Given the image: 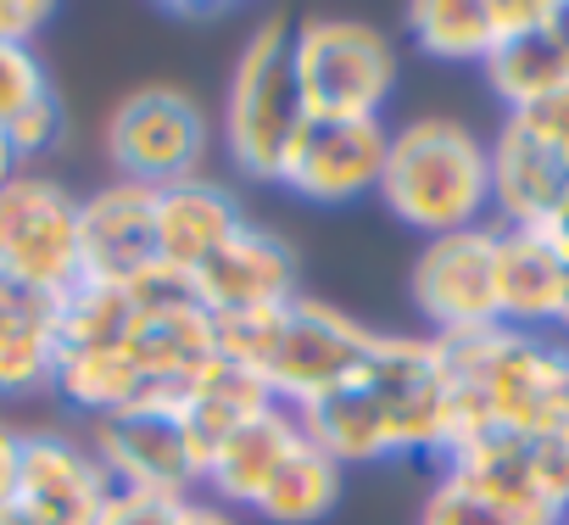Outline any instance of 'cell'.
<instances>
[{
  "label": "cell",
  "mask_w": 569,
  "mask_h": 525,
  "mask_svg": "<svg viewBox=\"0 0 569 525\" xmlns=\"http://www.w3.org/2000/svg\"><path fill=\"white\" fill-rule=\"evenodd\" d=\"M380 201L425 240L491 224V151L463 118H408L391 129Z\"/></svg>",
  "instance_id": "4"
},
{
  "label": "cell",
  "mask_w": 569,
  "mask_h": 525,
  "mask_svg": "<svg viewBox=\"0 0 569 525\" xmlns=\"http://www.w3.org/2000/svg\"><path fill=\"white\" fill-rule=\"evenodd\" d=\"M23 436H29V430H18V425L0 419V508H7V497H12V486H18V469H23Z\"/></svg>",
  "instance_id": "30"
},
{
  "label": "cell",
  "mask_w": 569,
  "mask_h": 525,
  "mask_svg": "<svg viewBox=\"0 0 569 525\" xmlns=\"http://www.w3.org/2000/svg\"><path fill=\"white\" fill-rule=\"evenodd\" d=\"M297 442H302V419H297V408H262L251 425H240L229 442H218L212 453H207V469H201V492L207 497H218L223 508H257L262 503V492H268V481L279 475V464L297 453Z\"/></svg>",
  "instance_id": "18"
},
{
  "label": "cell",
  "mask_w": 569,
  "mask_h": 525,
  "mask_svg": "<svg viewBox=\"0 0 569 525\" xmlns=\"http://www.w3.org/2000/svg\"><path fill=\"white\" fill-rule=\"evenodd\" d=\"M291 62L308 118H380L397 96V46L363 18L291 23Z\"/></svg>",
  "instance_id": "6"
},
{
  "label": "cell",
  "mask_w": 569,
  "mask_h": 525,
  "mask_svg": "<svg viewBox=\"0 0 569 525\" xmlns=\"http://www.w3.org/2000/svg\"><path fill=\"white\" fill-rule=\"evenodd\" d=\"M212 151V118L207 107L179 85H134L112 118H107V157L118 179L168 190L179 179H196Z\"/></svg>",
  "instance_id": "8"
},
{
  "label": "cell",
  "mask_w": 569,
  "mask_h": 525,
  "mask_svg": "<svg viewBox=\"0 0 569 525\" xmlns=\"http://www.w3.org/2000/svg\"><path fill=\"white\" fill-rule=\"evenodd\" d=\"M558 525H569V519H558Z\"/></svg>",
  "instance_id": "33"
},
{
  "label": "cell",
  "mask_w": 569,
  "mask_h": 525,
  "mask_svg": "<svg viewBox=\"0 0 569 525\" xmlns=\"http://www.w3.org/2000/svg\"><path fill=\"white\" fill-rule=\"evenodd\" d=\"M262 408H273L268 386H262L257 375H246L240 364H223V358H212V364L173 397V414H179V425L190 430V442L201 447V458H207L218 442H229L240 425H251Z\"/></svg>",
  "instance_id": "22"
},
{
  "label": "cell",
  "mask_w": 569,
  "mask_h": 525,
  "mask_svg": "<svg viewBox=\"0 0 569 525\" xmlns=\"http://www.w3.org/2000/svg\"><path fill=\"white\" fill-rule=\"evenodd\" d=\"M112 497L107 469L96 464L90 442L62 430L23 436V469L0 508V525H96Z\"/></svg>",
  "instance_id": "13"
},
{
  "label": "cell",
  "mask_w": 569,
  "mask_h": 525,
  "mask_svg": "<svg viewBox=\"0 0 569 525\" xmlns=\"http://www.w3.org/2000/svg\"><path fill=\"white\" fill-rule=\"evenodd\" d=\"M308 129V101L291 62V23H257L223 85V151L251 185H279Z\"/></svg>",
  "instance_id": "5"
},
{
  "label": "cell",
  "mask_w": 569,
  "mask_h": 525,
  "mask_svg": "<svg viewBox=\"0 0 569 525\" xmlns=\"http://www.w3.org/2000/svg\"><path fill=\"white\" fill-rule=\"evenodd\" d=\"M341 486H347V469L302 430L297 453L279 464V475L268 481V492L251 514H262L268 525H319L341 503Z\"/></svg>",
  "instance_id": "23"
},
{
  "label": "cell",
  "mask_w": 569,
  "mask_h": 525,
  "mask_svg": "<svg viewBox=\"0 0 569 525\" xmlns=\"http://www.w3.org/2000/svg\"><path fill=\"white\" fill-rule=\"evenodd\" d=\"M408 297L425 319V336H436V341L502 325V314H497V224L425 240L413 257V275H408Z\"/></svg>",
  "instance_id": "9"
},
{
  "label": "cell",
  "mask_w": 569,
  "mask_h": 525,
  "mask_svg": "<svg viewBox=\"0 0 569 525\" xmlns=\"http://www.w3.org/2000/svg\"><path fill=\"white\" fill-rule=\"evenodd\" d=\"M441 353H447V380H452L458 442L569 425V347L558 336L491 325V330L441 341Z\"/></svg>",
  "instance_id": "2"
},
{
  "label": "cell",
  "mask_w": 569,
  "mask_h": 525,
  "mask_svg": "<svg viewBox=\"0 0 569 525\" xmlns=\"http://www.w3.org/2000/svg\"><path fill=\"white\" fill-rule=\"evenodd\" d=\"M79 207L84 196H73L62 179L34 168L0 185V280L46 297H68L84 280Z\"/></svg>",
  "instance_id": "7"
},
{
  "label": "cell",
  "mask_w": 569,
  "mask_h": 525,
  "mask_svg": "<svg viewBox=\"0 0 569 525\" xmlns=\"http://www.w3.org/2000/svg\"><path fill=\"white\" fill-rule=\"evenodd\" d=\"M240 224H246V212H240L234 190L218 185V179H207V174L157 190V246H162V269H168L173 280H190Z\"/></svg>",
  "instance_id": "19"
},
{
  "label": "cell",
  "mask_w": 569,
  "mask_h": 525,
  "mask_svg": "<svg viewBox=\"0 0 569 525\" xmlns=\"http://www.w3.org/2000/svg\"><path fill=\"white\" fill-rule=\"evenodd\" d=\"M62 297L0 280V397H34L57 386Z\"/></svg>",
  "instance_id": "20"
},
{
  "label": "cell",
  "mask_w": 569,
  "mask_h": 525,
  "mask_svg": "<svg viewBox=\"0 0 569 525\" xmlns=\"http://www.w3.org/2000/svg\"><path fill=\"white\" fill-rule=\"evenodd\" d=\"M558 330L569 336V280H563V303H558Z\"/></svg>",
  "instance_id": "32"
},
{
  "label": "cell",
  "mask_w": 569,
  "mask_h": 525,
  "mask_svg": "<svg viewBox=\"0 0 569 525\" xmlns=\"http://www.w3.org/2000/svg\"><path fill=\"white\" fill-rule=\"evenodd\" d=\"M402 23L408 40L436 62H486L497 46L491 0H413Z\"/></svg>",
  "instance_id": "24"
},
{
  "label": "cell",
  "mask_w": 569,
  "mask_h": 525,
  "mask_svg": "<svg viewBox=\"0 0 569 525\" xmlns=\"http://www.w3.org/2000/svg\"><path fill=\"white\" fill-rule=\"evenodd\" d=\"M184 291L201 303L207 319H240V314H268L302 297V257L297 246L262 229V224H240L201 269L184 280Z\"/></svg>",
  "instance_id": "12"
},
{
  "label": "cell",
  "mask_w": 569,
  "mask_h": 525,
  "mask_svg": "<svg viewBox=\"0 0 569 525\" xmlns=\"http://www.w3.org/2000/svg\"><path fill=\"white\" fill-rule=\"evenodd\" d=\"M491 96L519 112L541 96H552L558 85H569V7L563 0H552V12L530 29H513L491 46V57L480 62Z\"/></svg>",
  "instance_id": "21"
},
{
  "label": "cell",
  "mask_w": 569,
  "mask_h": 525,
  "mask_svg": "<svg viewBox=\"0 0 569 525\" xmlns=\"http://www.w3.org/2000/svg\"><path fill=\"white\" fill-rule=\"evenodd\" d=\"M79 251H84V280L101 286H146L162 269L157 246V190L112 179L79 207Z\"/></svg>",
  "instance_id": "15"
},
{
  "label": "cell",
  "mask_w": 569,
  "mask_h": 525,
  "mask_svg": "<svg viewBox=\"0 0 569 525\" xmlns=\"http://www.w3.org/2000/svg\"><path fill=\"white\" fill-rule=\"evenodd\" d=\"M569 280V251L547 229L497 224V314L513 330H558V303Z\"/></svg>",
  "instance_id": "17"
},
{
  "label": "cell",
  "mask_w": 569,
  "mask_h": 525,
  "mask_svg": "<svg viewBox=\"0 0 569 525\" xmlns=\"http://www.w3.org/2000/svg\"><path fill=\"white\" fill-rule=\"evenodd\" d=\"M486 151H491V224L552 229L569 212V162L547 151L525 123L502 118Z\"/></svg>",
  "instance_id": "16"
},
{
  "label": "cell",
  "mask_w": 569,
  "mask_h": 525,
  "mask_svg": "<svg viewBox=\"0 0 569 525\" xmlns=\"http://www.w3.org/2000/svg\"><path fill=\"white\" fill-rule=\"evenodd\" d=\"M212 336H218V358L257 375L279 408L319 403L325 392L352 380V369L375 347L369 325H358L347 308L308 297V291L284 308H268V314L212 319Z\"/></svg>",
  "instance_id": "3"
},
{
  "label": "cell",
  "mask_w": 569,
  "mask_h": 525,
  "mask_svg": "<svg viewBox=\"0 0 569 525\" xmlns=\"http://www.w3.org/2000/svg\"><path fill=\"white\" fill-rule=\"evenodd\" d=\"M173 508H179V497H151V492H118L112 486L96 525H173Z\"/></svg>",
  "instance_id": "28"
},
{
  "label": "cell",
  "mask_w": 569,
  "mask_h": 525,
  "mask_svg": "<svg viewBox=\"0 0 569 525\" xmlns=\"http://www.w3.org/2000/svg\"><path fill=\"white\" fill-rule=\"evenodd\" d=\"M173 525H240V514H234V508H223V503H218V497H207V492H190V497H179Z\"/></svg>",
  "instance_id": "29"
},
{
  "label": "cell",
  "mask_w": 569,
  "mask_h": 525,
  "mask_svg": "<svg viewBox=\"0 0 569 525\" xmlns=\"http://www.w3.org/2000/svg\"><path fill=\"white\" fill-rule=\"evenodd\" d=\"M308 442H319L341 469L347 464H391V458H441L458 442L452 419V380L447 353L436 336H386L375 330L369 358L325 392L319 403L297 408Z\"/></svg>",
  "instance_id": "1"
},
{
  "label": "cell",
  "mask_w": 569,
  "mask_h": 525,
  "mask_svg": "<svg viewBox=\"0 0 569 525\" xmlns=\"http://www.w3.org/2000/svg\"><path fill=\"white\" fill-rule=\"evenodd\" d=\"M513 123H525L547 151H558L563 162H569V85H558L552 96H541V101H530V107H519V112H508Z\"/></svg>",
  "instance_id": "27"
},
{
  "label": "cell",
  "mask_w": 569,
  "mask_h": 525,
  "mask_svg": "<svg viewBox=\"0 0 569 525\" xmlns=\"http://www.w3.org/2000/svg\"><path fill=\"white\" fill-rule=\"evenodd\" d=\"M419 525H552V519H541V514H530V508H513V503L491 497L486 486H475V481L441 469L436 486H430L425 503H419Z\"/></svg>",
  "instance_id": "25"
},
{
  "label": "cell",
  "mask_w": 569,
  "mask_h": 525,
  "mask_svg": "<svg viewBox=\"0 0 569 525\" xmlns=\"http://www.w3.org/2000/svg\"><path fill=\"white\" fill-rule=\"evenodd\" d=\"M18 174H23V157L12 151V140H7V135H0V185L18 179Z\"/></svg>",
  "instance_id": "31"
},
{
  "label": "cell",
  "mask_w": 569,
  "mask_h": 525,
  "mask_svg": "<svg viewBox=\"0 0 569 525\" xmlns=\"http://www.w3.org/2000/svg\"><path fill=\"white\" fill-rule=\"evenodd\" d=\"M46 107H57V90H51L40 51L23 40H0V135L23 129Z\"/></svg>",
  "instance_id": "26"
},
{
  "label": "cell",
  "mask_w": 569,
  "mask_h": 525,
  "mask_svg": "<svg viewBox=\"0 0 569 525\" xmlns=\"http://www.w3.org/2000/svg\"><path fill=\"white\" fill-rule=\"evenodd\" d=\"M90 453L107 469L118 492H151V497H190L201 492V447L179 425L168 403L151 408H123L107 419H90Z\"/></svg>",
  "instance_id": "10"
},
{
  "label": "cell",
  "mask_w": 569,
  "mask_h": 525,
  "mask_svg": "<svg viewBox=\"0 0 569 525\" xmlns=\"http://www.w3.org/2000/svg\"><path fill=\"white\" fill-rule=\"evenodd\" d=\"M386 151V118H308L279 185L313 207H347L358 196H380Z\"/></svg>",
  "instance_id": "14"
},
{
  "label": "cell",
  "mask_w": 569,
  "mask_h": 525,
  "mask_svg": "<svg viewBox=\"0 0 569 525\" xmlns=\"http://www.w3.org/2000/svg\"><path fill=\"white\" fill-rule=\"evenodd\" d=\"M452 475L486 486L491 497L530 508L541 519H569V425L525 430V436H469L447 453Z\"/></svg>",
  "instance_id": "11"
}]
</instances>
